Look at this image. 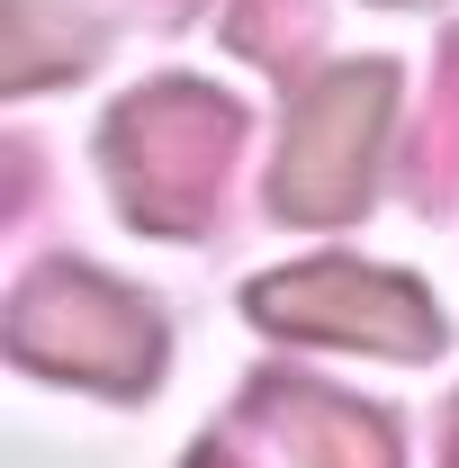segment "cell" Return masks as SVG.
I'll list each match as a JSON object with an SVG mask.
<instances>
[{
  "label": "cell",
  "mask_w": 459,
  "mask_h": 468,
  "mask_svg": "<svg viewBox=\"0 0 459 468\" xmlns=\"http://www.w3.org/2000/svg\"><path fill=\"white\" fill-rule=\"evenodd\" d=\"M243 117L234 100L198 90V81H154L109 117V180L117 207L144 234H198L226 198V163Z\"/></svg>",
  "instance_id": "6da1fadb"
},
{
  "label": "cell",
  "mask_w": 459,
  "mask_h": 468,
  "mask_svg": "<svg viewBox=\"0 0 459 468\" xmlns=\"http://www.w3.org/2000/svg\"><path fill=\"white\" fill-rule=\"evenodd\" d=\"M9 351L27 369H46V378H81V388L135 397L163 369V324H154L144 297H126L117 280L55 261V271H37L18 289V306H9Z\"/></svg>",
  "instance_id": "7a4b0ae2"
},
{
  "label": "cell",
  "mask_w": 459,
  "mask_h": 468,
  "mask_svg": "<svg viewBox=\"0 0 459 468\" xmlns=\"http://www.w3.org/2000/svg\"><path fill=\"white\" fill-rule=\"evenodd\" d=\"M388 109H397V72L388 63L334 72V81H315L297 100L280 172H271V198H280L297 226H334V217H351L369 198V163H379Z\"/></svg>",
  "instance_id": "3957f363"
},
{
  "label": "cell",
  "mask_w": 459,
  "mask_h": 468,
  "mask_svg": "<svg viewBox=\"0 0 459 468\" xmlns=\"http://www.w3.org/2000/svg\"><path fill=\"white\" fill-rule=\"evenodd\" d=\"M252 315L297 343H360V351H432L442 343V306L397 280V271H360V261H306L252 289Z\"/></svg>",
  "instance_id": "277c9868"
},
{
  "label": "cell",
  "mask_w": 459,
  "mask_h": 468,
  "mask_svg": "<svg viewBox=\"0 0 459 468\" xmlns=\"http://www.w3.org/2000/svg\"><path fill=\"white\" fill-rule=\"evenodd\" d=\"M252 414H262L306 468H397L388 423L360 414V406H343V397H315V388H262Z\"/></svg>",
  "instance_id": "5b68a950"
},
{
  "label": "cell",
  "mask_w": 459,
  "mask_h": 468,
  "mask_svg": "<svg viewBox=\"0 0 459 468\" xmlns=\"http://www.w3.org/2000/svg\"><path fill=\"white\" fill-rule=\"evenodd\" d=\"M91 55V27L72 0H0V90H37Z\"/></svg>",
  "instance_id": "8992f818"
},
{
  "label": "cell",
  "mask_w": 459,
  "mask_h": 468,
  "mask_svg": "<svg viewBox=\"0 0 459 468\" xmlns=\"http://www.w3.org/2000/svg\"><path fill=\"white\" fill-rule=\"evenodd\" d=\"M234 46L262 55V63H288L306 46V0H243L234 9Z\"/></svg>",
  "instance_id": "52a82bcc"
},
{
  "label": "cell",
  "mask_w": 459,
  "mask_h": 468,
  "mask_svg": "<svg viewBox=\"0 0 459 468\" xmlns=\"http://www.w3.org/2000/svg\"><path fill=\"white\" fill-rule=\"evenodd\" d=\"M459 180V37L442 63V90H432V126H423V189H451Z\"/></svg>",
  "instance_id": "ba28073f"
},
{
  "label": "cell",
  "mask_w": 459,
  "mask_h": 468,
  "mask_svg": "<svg viewBox=\"0 0 459 468\" xmlns=\"http://www.w3.org/2000/svg\"><path fill=\"white\" fill-rule=\"evenodd\" d=\"M189 468H234V460H226V451H217V441H208V451H198V460H189Z\"/></svg>",
  "instance_id": "9c48e42d"
},
{
  "label": "cell",
  "mask_w": 459,
  "mask_h": 468,
  "mask_svg": "<svg viewBox=\"0 0 459 468\" xmlns=\"http://www.w3.org/2000/svg\"><path fill=\"white\" fill-rule=\"evenodd\" d=\"M451 468H459V414H451Z\"/></svg>",
  "instance_id": "30bf717a"
}]
</instances>
